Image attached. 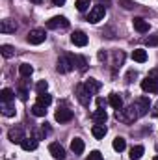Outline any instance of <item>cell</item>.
<instances>
[{
  "label": "cell",
  "mask_w": 158,
  "mask_h": 160,
  "mask_svg": "<svg viewBox=\"0 0 158 160\" xmlns=\"http://www.w3.org/2000/svg\"><path fill=\"white\" fill-rule=\"evenodd\" d=\"M141 89L147 93H158V69H153L145 80H141Z\"/></svg>",
  "instance_id": "cell-1"
},
{
  "label": "cell",
  "mask_w": 158,
  "mask_h": 160,
  "mask_svg": "<svg viewBox=\"0 0 158 160\" xmlns=\"http://www.w3.org/2000/svg\"><path fill=\"white\" fill-rule=\"evenodd\" d=\"M132 106H134L138 118H143V116L149 114V110H151V101H149V97H138V99L132 102Z\"/></svg>",
  "instance_id": "cell-2"
},
{
  "label": "cell",
  "mask_w": 158,
  "mask_h": 160,
  "mask_svg": "<svg viewBox=\"0 0 158 160\" xmlns=\"http://www.w3.org/2000/svg\"><path fill=\"white\" fill-rule=\"evenodd\" d=\"M73 67H75V56L63 54V56H60V58H58V65H56L58 73H69Z\"/></svg>",
  "instance_id": "cell-3"
},
{
  "label": "cell",
  "mask_w": 158,
  "mask_h": 160,
  "mask_svg": "<svg viewBox=\"0 0 158 160\" xmlns=\"http://www.w3.org/2000/svg\"><path fill=\"white\" fill-rule=\"evenodd\" d=\"M116 118H117L119 121H123V123H134V121L138 119V114H136L134 106L130 104V106H128L126 110H117Z\"/></svg>",
  "instance_id": "cell-4"
},
{
  "label": "cell",
  "mask_w": 158,
  "mask_h": 160,
  "mask_svg": "<svg viewBox=\"0 0 158 160\" xmlns=\"http://www.w3.org/2000/svg\"><path fill=\"white\" fill-rule=\"evenodd\" d=\"M104 15H106V8L104 6H93L91 11H89V15H87V21L91 24H97L99 21L104 19Z\"/></svg>",
  "instance_id": "cell-5"
},
{
  "label": "cell",
  "mask_w": 158,
  "mask_h": 160,
  "mask_svg": "<svg viewBox=\"0 0 158 160\" xmlns=\"http://www.w3.org/2000/svg\"><path fill=\"white\" fill-rule=\"evenodd\" d=\"M28 43L30 45H41L43 41L47 39V34H45V30L43 28H34V30H30L28 32Z\"/></svg>",
  "instance_id": "cell-6"
},
{
  "label": "cell",
  "mask_w": 158,
  "mask_h": 160,
  "mask_svg": "<svg viewBox=\"0 0 158 160\" xmlns=\"http://www.w3.org/2000/svg\"><path fill=\"white\" fill-rule=\"evenodd\" d=\"M77 99H78L80 104H84V106H89V102H91V93L86 89L84 84L77 86Z\"/></svg>",
  "instance_id": "cell-7"
},
{
  "label": "cell",
  "mask_w": 158,
  "mask_h": 160,
  "mask_svg": "<svg viewBox=\"0 0 158 160\" xmlns=\"http://www.w3.org/2000/svg\"><path fill=\"white\" fill-rule=\"evenodd\" d=\"M47 28H50V30H58V28H69V21H67L65 17L58 15V17H52L50 21H47Z\"/></svg>",
  "instance_id": "cell-8"
},
{
  "label": "cell",
  "mask_w": 158,
  "mask_h": 160,
  "mask_svg": "<svg viewBox=\"0 0 158 160\" xmlns=\"http://www.w3.org/2000/svg\"><path fill=\"white\" fill-rule=\"evenodd\" d=\"M54 118H56L58 123H67V121L73 119V110H69V108H58L56 114H54Z\"/></svg>",
  "instance_id": "cell-9"
},
{
  "label": "cell",
  "mask_w": 158,
  "mask_h": 160,
  "mask_svg": "<svg viewBox=\"0 0 158 160\" xmlns=\"http://www.w3.org/2000/svg\"><path fill=\"white\" fill-rule=\"evenodd\" d=\"M48 153L52 155V158H56V160H63L65 158V149H63L60 143H56V142L48 145Z\"/></svg>",
  "instance_id": "cell-10"
},
{
  "label": "cell",
  "mask_w": 158,
  "mask_h": 160,
  "mask_svg": "<svg viewBox=\"0 0 158 160\" xmlns=\"http://www.w3.org/2000/svg\"><path fill=\"white\" fill-rule=\"evenodd\" d=\"M7 138H9V142H13V143H21V142L24 140V130H22L21 127L9 128V132H7Z\"/></svg>",
  "instance_id": "cell-11"
},
{
  "label": "cell",
  "mask_w": 158,
  "mask_h": 160,
  "mask_svg": "<svg viewBox=\"0 0 158 160\" xmlns=\"http://www.w3.org/2000/svg\"><path fill=\"white\" fill-rule=\"evenodd\" d=\"M15 30H17V22L13 19H4L0 22V32L2 34H15Z\"/></svg>",
  "instance_id": "cell-12"
},
{
  "label": "cell",
  "mask_w": 158,
  "mask_h": 160,
  "mask_svg": "<svg viewBox=\"0 0 158 160\" xmlns=\"http://www.w3.org/2000/svg\"><path fill=\"white\" fill-rule=\"evenodd\" d=\"M91 119L95 125H104L106 119H108V114H106V110L104 108H97L93 114H91Z\"/></svg>",
  "instance_id": "cell-13"
},
{
  "label": "cell",
  "mask_w": 158,
  "mask_h": 160,
  "mask_svg": "<svg viewBox=\"0 0 158 160\" xmlns=\"http://www.w3.org/2000/svg\"><path fill=\"white\" fill-rule=\"evenodd\" d=\"M132 24H134V30H136V32H140V34L149 32V22H147L145 19H141V17H134Z\"/></svg>",
  "instance_id": "cell-14"
},
{
  "label": "cell",
  "mask_w": 158,
  "mask_h": 160,
  "mask_svg": "<svg viewBox=\"0 0 158 160\" xmlns=\"http://www.w3.org/2000/svg\"><path fill=\"white\" fill-rule=\"evenodd\" d=\"M108 104H110L114 110H123V99L119 97L117 93H110V95H108Z\"/></svg>",
  "instance_id": "cell-15"
},
{
  "label": "cell",
  "mask_w": 158,
  "mask_h": 160,
  "mask_svg": "<svg viewBox=\"0 0 158 160\" xmlns=\"http://www.w3.org/2000/svg\"><path fill=\"white\" fill-rule=\"evenodd\" d=\"M71 41H73V45H77V47H86V45H87V36H86L84 32H75V34L71 36Z\"/></svg>",
  "instance_id": "cell-16"
},
{
  "label": "cell",
  "mask_w": 158,
  "mask_h": 160,
  "mask_svg": "<svg viewBox=\"0 0 158 160\" xmlns=\"http://www.w3.org/2000/svg\"><path fill=\"white\" fill-rule=\"evenodd\" d=\"M21 147L24 151H36L37 149V138H24L21 142Z\"/></svg>",
  "instance_id": "cell-17"
},
{
  "label": "cell",
  "mask_w": 158,
  "mask_h": 160,
  "mask_svg": "<svg viewBox=\"0 0 158 160\" xmlns=\"http://www.w3.org/2000/svg\"><path fill=\"white\" fill-rule=\"evenodd\" d=\"M84 86H86V89H87L91 95H95V93L101 89V82H99V80H95V78L86 80V82H84Z\"/></svg>",
  "instance_id": "cell-18"
},
{
  "label": "cell",
  "mask_w": 158,
  "mask_h": 160,
  "mask_svg": "<svg viewBox=\"0 0 158 160\" xmlns=\"http://www.w3.org/2000/svg\"><path fill=\"white\" fill-rule=\"evenodd\" d=\"M132 60L138 62V63L147 62V50H143V48H136V50L132 52Z\"/></svg>",
  "instance_id": "cell-19"
},
{
  "label": "cell",
  "mask_w": 158,
  "mask_h": 160,
  "mask_svg": "<svg viewBox=\"0 0 158 160\" xmlns=\"http://www.w3.org/2000/svg\"><path fill=\"white\" fill-rule=\"evenodd\" d=\"M71 149H73L75 155H82V153H84V140L75 138V140L71 142Z\"/></svg>",
  "instance_id": "cell-20"
},
{
  "label": "cell",
  "mask_w": 158,
  "mask_h": 160,
  "mask_svg": "<svg viewBox=\"0 0 158 160\" xmlns=\"http://www.w3.org/2000/svg\"><path fill=\"white\" fill-rule=\"evenodd\" d=\"M91 134H93L97 140H101V138H104V136H106V127H104V125H93Z\"/></svg>",
  "instance_id": "cell-21"
},
{
  "label": "cell",
  "mask_w": 158,
  "mask_h": 160,
  "mask_svg": "<svg viewBox=\"0 0 158 160\" xmlns=\"http://www.w3.org/2000/svg\"><path fill=\"white\" fill-rule=\"evenodd\" d=\"M143 153H145L143 145H134V147L130 149V158L132 160H140L141 157H143Z\"/></svg>",
  "instance_id": "cell-22"
},
{
  "label": "cell",
  "mask_w": 158,
  "mask_h": 160,
  "mask_svg": "<svg viewBox=\"0 0 158 160\" xmlns=\"http://www.w3.org/2000/svg\"><path fill=\"white\" fill-rule=\"evenodd\" d=\"M32 73H34V67H32L30 63H21V65H19V75H21L22 78L30 77Z\"/></svg>",
  "instance_id": "cell-23"
},
{
  "label": "cell",
  "mask_w": 158,
  "mask_h": 160,
  "mask_svg": "<svg viewBox=\"0 0 158 160\" xmlns=\"http://www.w3.org/2000/svg\"><path fill=\"white\" fill-rule=\"evenodd\" d=\"M13 97H15V93H13L9 88H4V89L0 91V101H2V102H11Z\"/></svg>",
  "instance_id": "cell-24"
},
{
  "label": "cell",
  "mask_w": 158,
  "mask_h": 160,
  "mask_svg": "<svg viewBox=\"0 0 158 160\" xmlns=\"http://www.w3.org/2000/svg\"><path fill=\"white\" fill-rule=\"evenodd\" d=\"M2 114H4L6 118L15 116V106H13L11 102H2Z\"/></svg>",
  "instance_id": "cell-25"
},
{
  "label": "cell",
  "mask_w": 158,
  "mask_h": 160,
  "mask_svg": "<svg viewBox=\"0 0 158 160\" xmlns=\"http://www.w3.org/2000/svg\"><path fill=\"white\" fill-rule=\"evenodd\" d=\"M75 67H77L78 71H82V73L87 69V62H86L84 56H75Z\"/></svg>",
  "instance_id": "cell-26"
},
{
  "label": "cell",
  "mask_w": 158,
  "mask_h": 160,
  "mask_svg": "<svg viewBox=\"0 0 158 160\" xmlns=\"http://www.w3.org/2000/svg\"><path fill=\"white\" fill-rule=\"evenodd\" d=\"M50 102H52V97H50L48 93H39V95H37V104H41V106L47 108Z\"/></svg>",
  "instance_id": "cell-27"
},
{
  "label": "cell",
  "mask_w": 158,
  "mask_h": 160,
  "mask_svg": "<svg viewBox=\"0 0 158 160\" xmlns=\"http://www.w3.org/2000/svg\"><path fill=\"white\" fill-rule=\"evenodd\" d=\"M32 114H34V116H37V118H45V116H47V108L36 102V104L32 106Z\"/></svg>",
  "instance_id": "cell-28"
},
{
  "label": "cell",
  "mask_w": 158,
  "mask_h": 160,
  "mask_svg": "<svg viewBox=\"0 0 158 160\" xmlns=\"http://www.w3.org/2000/svg\"><path fill=\"white\" fill-rule=\"evenodd\" d=\"M112 145H114V149H116V151H119V153H121V151H125V147H126V142H125V138L117 136V138L114 140V143H112Z\"/></svg>",
  "instance_id": "cell-29"
},
{
  "label": "cell",
  "mask_w": 158,
  "mask_h": 160,
  "mask_svg": "<svg viewBox=\"0 0 158 160\" xmlns=\"http://www.w3.org/2000/svg\"><path fill=\"white\" fill-rule=\"evenodd\" d=\"M0 52H2L4 58H11V56L15 54V48H13L11 45H2V47H0Z\"/></svg>",
  "instance_id": "cell-30"
},
{
  "label": "cell",
  "mask_w": 158,
  "mask_h": 160,
  "mask_svg": "<svg viewBox=\"0 0 158 160\" xmlns=\"http://www.w3.org/2000/svg\"><path fill=\"white\" fill-rule=\"evenodd\" d=\"M47 89H48V84H47L45 80H39V82L36 84V91H37V95H39V93H47Z\"/></svg>",
  "instance_id": "cell-31"
},
{
  "label": "cell",
  "mask_w": 158,
  "mask_h": 160,
  "mask_svg": "<svg viewBox=\"0 0 158 160\" xmlns=\"http://www.w3.org/2000/svg\"><path fill=\"white\" fill-rule=\"evenodd\" d=\"M75 6H77V9H78V11H86V9L89 8V0H77V4H75Z\"/></svg>",
  "instance_id": "cell-32"
},
{
  "label": "cell",
  "mask_w": 158,
  "mask_h": 160,
  "mask_svg": "<svg viewBox=\"0 0 158 160\" xmlns=\"http://www.w3.org/2000/svg\"><path fill=\"white\" fill-rule=\"evenodd\" d=\"M17 95H19V99H21V101H26V99H28V89H26L24 86H21V88H19V91H17Z\"/></svg>",
  "instance_id": "cell-33"
},
{
  "label": "cell",
  "mask_w": 158,
  "mask_h": 160,
  "mask_svg": "<svg viewBox=\"0 0 158 160\" xmlns=\"http://www.w3.org/2000/svg\"><path fill=\"white\" fill-rule=\"evenodd\" d=\"M86 160H102V155L99 151H91L89 157H86Z\"/></svg>",
  "instance_id": "cell-34"
},
{
  "label": "cell",
  "mask_w": 158,
  "mask_h": 160,
  "mask_svg": "<svg viewBox=\"0 0 158 160\" xmlns=\"http://www.w3.org/2000/svg\"><path fill=\"white\" fill-rule=\"evenodd\" d=\"M149 47H156L158 45V36H151V38H147V41H145Z\"/></svg>",
  "instance_id": "cell-35"
},
{
  "label": "cell",
  "mask_w": 158,
  "mask_h": 160,
  "mask_svg": "<svg viewBox=\"0 0 158 160\" xmlns=\"http://www.w3.org/2000/svg\"><path fill=\"white\" fill-rule=\"evenodd\" d=\"M121 4H123V8H125V9H132V8L136 6V4H134V2H130V0H121Z\"/></svg>",
  "instance_id": "cell-36"
},
{
  "label": "cell",
  "mask_w": 158,
  "mask_h": 160,
  "mask_svg": "<svg viewBox=\"0 0 158 160\" xmlns=\"http://www.w3.org/2000/svg\"><path fill=\"white\" fill-rule=\"evenodd\" d=\"M136 77H138V73H136V71H128V73H126V82H134Z\"/></svg>",
  "instance_id": "cell-37"
},
{
  "label": "cell",
  "mask_w": 158,
  "mask_h": 160,
  "mask_svg": "<svg viewBox=\"0 0 158 160\" xmlns=\"http://www.w3.org/2000/svg\"><path fill=\"white\" fill-rule=\"evenodd\" d=\"M97 104H99V108H104L106 106V101L104 99H97Z\"/></svg>",
  "instance_id": "cell-38"
},
{
  "label": "cell",
  "mask_w": 158,
  "mask_h": 160,
  "mask_svg": "<svg viewBox=\"0 0 158 160\" xmlns=\"http://www.w3.org/2000/svg\"><path fill=\"white\" fill-rule=\"evenodd\" d=\"M52 4H54V6H63L65 0H52Z\"/></svg>",
  "instance_id": "cell-39"
},
{
  "label": "cell",
  "mask_w": 158,
  "mask_h": 160,
  "mask_svg": "<svg viewBox=\"0 0 158 160\" xmlns=\"http://www.w3.org/2000/svg\"><path fill=\"white\" fill-rule=\"evenodd\" d=\"M153 116H155V118H158V102L153 106Z\"/></svg>",
  "instance_id": "cell-40"
},
{
  "label": "cell",
  "mask_w": 158,
  "mask_h": 160,
  "mask_svg": "<svg viewBox=\"0 0 158 160\" xmlns=\"http://www.w3.org/2000/svg\"><path fill=\"white\" fill-rule=\"evenodd\" d=\"M30 2H34V4H41L43 0H30Z\"/></svg>",
  "instance_id": "cell-41"
},
{
  "label": "cell",
  "mask_w": 158,
  "mask_h": 160,
  "mask_svg": "<svg viewBox=\"0 0 158 160\" xmlns=\"http://www.w3.org/2000/svg\"><path fill=\"white\" fill-rule=\"evenodd\" d=\"M153 160H158V157H155V158H153Z\"/></svg>",
  "instance_id": "cell-42"
}]
</instances>
